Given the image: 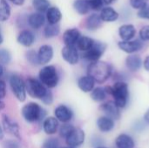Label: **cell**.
Listing matches in <instances>:
<instances>
[{"label":"cell","mask_w":149,"mask_h":148,"mask_svg":"<svg viewBox=\"0 0 149 148\" xmlns=\"http://www.w3.org/2000/svg\"><path fill=\"white\" fill-rule=\"evenodd\" d=\"M112 74V66L104 61H94L87 68V75L91 76L95 82L102 84L106 82Z\"/></svg>","instance_id":"cell-1"},{"label":"cell","mask_w":149,"mask_h":148,"mask_svg":"<svg viewBox=\"0 0 149 148\" xmlns=\"http://www.w3.org/2000/svg\"><path fill=\"white\" fill-rule=\"evenodd\" d=\"M107 93L113 95L114 103L119 108H124L127 106L128 99V86L125 82H116L113 86L105 88Z\"/></svg>","instance_id":"cell-2"},{"label":"cell","mask_w":149,"mask_h":148,"mask_svg":"<svg viewBox=\"0 0 149 148\" xmlns=\"http://www.w3.org/2000/svg\"><path fill=\"white\" fill-rule=\"evenodd\" d=\"M22 116L28 123L39 122L44 120L46 115V112L38 103L30 102L24 105L21 111Z\"/></svg>","instance_id":"cell-3"},{"label":"cell","mask_w":149,"mask_h":148,"mask_svg":"<svg viewBox=\"0 0 149 148\" xmlns=\"http://www.w3.org/2000/svg\"><path fill=\"white\" fill-rule=\"evenodd\" d=\"M39 80L48 88H54L58 83V75L57 69L53 65H46L43 67L38 73Z\"/></svg>","instance_id":"cell-4"},{"label":"cell","mask_w":149,"mask_h":148,"mask_svg":"<svg viewBox=\"0 0 149 148\" xmlns=\"http://www.w3.org/2000/svg\"><path fill=\"white\" fill-rule=\"evenodd\" d=\"M24 83L26 92H28V94L34 99H41L47 92L45 85L40 80H38L34 78L27 79Z\"/></svg>","instance_id":"cell-5"},{"label":"cell","mask_w":149,"mask_h":148,"mask_svg":"<svg viewBox=\"0 0 149 148\" xmlns=\"http://www.w3.org/2000/svg\"><path fill=\"white\" fill-rule=\"evenodd\" d=\"M10 86L17 99L20 102H24L26 99V88L24 81L18 75H12L10 77Z\"/></svg>","instance_id":"cell-6"},{"label":"cell","mask_w":149,"mask_h":148,"mask_svg":"<svg viewBox=\"0 0 149 148\" xmlns=\"http://www.w3.org/2000/svg\"><path fill=\"white\" fill-rule=\"evenodd\" d=\"M2 127L3 129V132H5L6 133L18 140L21 139L20 128H19L18 124L6 114H3L2 117Z\"/></svg>","instance_id":"cell-7"},{"label":"cell","mask_w":149,"mask_h":148,"mask_svg":"<svg viewBox=\"0 0 149 148\" xmlns=\"http://www.w3.org/2000/svg\"><path fill=\"white\" fill-rule=\"evenodd\" d=\"M106 48H107L106 44L95 41L93 45L88 51H85L84 58L89 61H92V62L98 61L101 58L103 53L105 52Z\"/></svg>","instance_id":"cell-8"},{"label":"cell","mask_w":149,"mask_h":148,"mask_svg":"<svg viewBox=\"0 0 149 148\" xmlns=\"http://www.w3.org/2000/svg\"><path fill=\"white\" fill-rule=\"evenodd\" d=\"M85 133L80 128H74V130L65 138L67 146L78 147L81 146L85 141Z\"/></svg>","instance_id":"cell-9"},{"label":"cell","mask_w":149,"mask_h":148,"mask_svg":"<svg viewBox=\"0 0 149 148\" xmlns=\"http://www.w3.org/2000/svg\"><path fill=\"white\" fill-rule=\"evenodd\" d=\"M63 59L70 65H76L79 62V52L74 45H65L61 50Z\"/></svg>","instance_id":"cell-10"},{"label":"cell","mask_w":149,"mask_h":148,"mask_svg":"<svg viewBox=\"0 0 149 148\" xmlns=\"http://www.w3.org/2000/svg\"><path fill=\"white\" fill-rule=\"evenodd\" d=\"M54 115L58 121L62 123H67L72 119L73 113L66 106L60 105L58 107H56V109L54 110Z\"/></svg>","instance_id":"cell-11"},{"label":"cell","mask_w":149,"mask_h":148,"mask_svg":"<svg viewBox=\"0 0 149 148\" xmlns=\"http://www.w3.org/2000/svg\"><path fill=\"white\" fill-rule=\"evenodd\" d=\"M100 110L106 114V116L111 118L112 120H119L120 117V108L113 101H108L101 105Z\"/></svg>","instance_id":"cell-12"},{"label":"cell","mask_w":149,"mask_h":148,"mask_svg":"<svg viewBox=\"0 0 149 148\" xmlns=\"http://www.w3.org/2000/svg\"><path fill=\"white\" fill-rule=\"evenodd\" d=\"M39 65H46L51 62L53 58V48L49 44L40 46L38 51Z\"/></svg>","instance_id":"cell-13"},{"label":"cell","mask_w":149,"mask_h":148,"mask_svg":"<svg viewBox=\"0 0 149 148\" xmlns=\"http://www.w3.org/2000/svg\"><path fill=\"white\" fill-rule=\"evenodd\" d=\"M80 37V31L77 28H71L64 32L63 41L65 45H75Z\"/></svg>","instance_id":"cell-14"},{"label":"cell","mask_w":149,"mask_h":148,"mask_svg":"<svg viewBox=\"0 0 149 148\" xmlns=\"http://www.w3.org/2000/svg\"><path fill=\"white\" fill-rule=\"evenodd\" d=\"M58 120L55 117H47L43 121V130L47 135H53L58 128Z\"/></svg>","instance_id":"cell-15"},{"label":"cell","mask_w":149,"mask_h":148,"mask_svg":"<svg viewBox=\"0 0 149 148\" xmlns=\"http://www.w3.org/2000/svg\"><path fill=\"white\" fill-rule=\"evenodd\" d=\"M120 50H122L123 51L127 52V53H134L138 51H140L142 48V44L141 43H140L139 41H120L118 44Z\"/></svg>","instance_id":"cell-16"},{"label":"cell","mask_w":149,"mask_h":148,"mask_svg":"<svg viewBox=\"0 0 149 148\" xmlns=\"http://www.w3.org/2000/svg\"><path fill=\"white\" fill-rule=\"evenodd\" d=\"M34 41H35V36L33 32L30 30H24L17 36V42L24 47L31 46Z\"/></svg>","instance_id":"cell-17"},{"label":"cell","mask_w":149,"mask_h":148,"mask_svg":"<svg viewBox=\"0 0 149 148\" xmlns=\"http://www.w3.org/2000/svg\"><path fill=\"white\" fill-rule=\"evenodd\" d=\"M45 22V17L41 12H34L31 13L28 17V24L29 25L35 30L40 29Z\"/></svg>","instance_id":"cell-18"},{"label":"cell","mask_w":149,"mask_h":148,"mask_svg":"<svg viewBox=\"0 0 149 148\" xmlns=\"http://www.w3.org/2000/svg\"><path fill=\"white\" fill-rule=\"evenodd\" d=\"M119 34L122 40L128 41L134 38L136 34V30L133 24H123L119 29Z\"/></svg>","instance_id":"cell-19"},{"label":"cell","mask_w":149,"mask_h":148,"mask_svg":"<svg viewBox=\"0 0 149 148\" xmlns=\"http://www.w3.org/2000/svg\"><path fill=\"white\" fill-rule=\"evenodd\" d=\"M94 84H95L94 79L89 75L83 76L79 78L78 80V86L84 92H92L93 89L94 88Z\"/></svg>","instance_id":"cell-20"},{"label":"cell","mask_w":149,"mask_h":148,"mask_svg":"<svg viewBox=\"0 0 149 148\" xmlns=\"http://www.w3.org/2000/svg\"><path fill=\"white\" fill-rule=\"evenodd\" d=\"M61 18L62 13L58 7H49L48 10H46V19L48 21V24H56L61 20Z\"/></svg>","instance_id":"cell-21"},{"label":"cell","mask_w":149,"mask_h":148,"mask_svg":"<svg viewBox=\"0 0 149 148\" xmlns=\"http://www.w3.org/2000/svg\"><path fill=\"white\" fill-rule=\"evenodd\" d=\"M97 126L102 133H108L113 129L114 121L107 116H102L98 119Z\"/></svg>","instance_id":"cell-22"},{"label":"cell","mask_w":149,"mask_h":148,"mask_svg":"<svg viewBox=\"0 0 149 148\" xmlns=\"http://www.w3.org/2000/svg\"><path fill=\"white\" fill-rule=\"evenodd\" d=\"M115 145L117 148H134V141L131 136L123 133L117 137L115 140Z\"/></svg>","instance_id":"cell-23"},{"label":"cell","mask_w":149,"mask_h":148,"mask_svg":"<svg viewBox=\"0 0 149 148\" xmlns=\"http://www.w3.org/2000/svg\"><path fill=\"white\" fill-rule=\"evenodd\" d=\"M100 17L104 22H113L118 19L119 13L112 7H106L101 10Z\"/></svg>","instance_id":"cell-24"},{"label":"cell","mask_w":149,"mask_h":148,"mask_svg":"<svg viewBox=\"0 0 149 148\" xmlns=\"http://www.w3.org/2000/svg\"><path fill=\"white\" fill-rule=\"evenodd\" d=\"M126 64L127 68L131 72H137L141 69L142 65V59L138 55H131L127 58Z\"/></svg>","instance_id":"cell-25"},{"label":"cell","mask_w":149,"mask_h":148,"mask_svg":"<svg viewBox=\"0 0 149 148\" xmlns=\"http://www.w3.org/2000/svg\"><path fill=\"white\" fill-rule=\"evenodd\" d=\"M102 23V19L98 14L90 15L86 20V27L90 31H94L100 27Z\"/></svg>","instance_id":"cell-26"},{"label":"cell","mask_w":149,"mask_h":148,"mask_svg":"<svg viewBox=\"0 0 149 148\" xmlns=\"http://www.w3.org/2000/svg\"><path fill=\"white\" fill-rule=\"evenodd\" d=\"M94 42H95V40H93V38H91L89 37L81 36L76 44H77L79 50H80L82 51H86L93 45Z\"/></svg>","instance_id":"cell-27"},{"label":"cell","mask_w":149,"mask_h":148,"mask_svg":"<svg viewBox=\"0 0 149 148\" xmlns=\"http://www.w3.org/2000/svg\"><path fill=\"white\" fill-rule=\"evenodd\" d=\"M10 17V6L6 0H0V22L7 21Z\"/></svg>","instance_id":"cell-28"},{"label":"cell","mask_w":149,"mask_h":148,"mask_svg":"<svg viewBox=\"0 0 149 148\" xmlns=\"http://www.w3.org/2000/svg\"><path fill=\"white\" fill-rule=\"evenodd\" d=\"M59 32H60V28L58 24H48L45 26V31H44V34L46 38H52L57 37L59 34Z\"/></svg>","instance_id":"cell-29"},{"label":"cell","mask_w":149,"mask_h":148,"mask_svg":"<svg viewBox=\"0 0 149 148\" xmlns=\"http://www.w3.org/2000/svg\"><path fill=\"white\" fill-rule=\"evenodd\" d=\"M73 8L80 15L86 14L90 9L86 0H75L73 3Z\"/></svg>","instance_id":"cell-30"},{"label":"cell","mask_w":149,"mask_h":148,"mask_svg":"<svg viewBox=\"0 0 149 148\" xmlns=\"http://www.w3.org/2000/svg\"><path fill=\"white\" fill-rule=\"evenodd\" d=\"M106 97H107V92H106L105 89H103L101 87L93 88L91 92V98L93 99V100H94L96 102H101V101L105 100Z\"/></svg>","instance_id":"cell-31"},{"label":"cell","mask_w":149,"mask_h":148,"mask_svg":"<svg viewBox=\"0 0 149 148\" xmlns=\"http://www.w3.org/2000/svg\"><path fill=\"white\" fill-rule=\"evenodd\" d=\"M32 5L37 11L43 13L50 7V2L48 0H33Z\"/></svg>","instance_id":"cell-32"},{"label":"cell","mask_w":149,"mask_h":148,"mask_svg":"<svg viewBox=\"0 0 149 148\" xmlns=\"http://www.w3.org/2000/svg\"><path fill=\"white\" fill-rule=\"evenodd\" d=\"M74 126L71 124H69L68 122L67 123H64L61 126H60V129H59V135L60 137L62 138H66L73 130H74Z\"/></svg>","instance_id":"cell-33"},{"label":"cell","mask_w":149,"mask_h":148,"mask_svg":"<svg viewBox=\"0 0 149 148\" xmlns=\"http://www.w3.org/2000/svg\"><path fill=\"white\" fill-rule=\"evenodd\" d=\"M11 60V54L8 50L0 49V64L8 65Z\"/></svg>","instance_id":"cell-34"},{"label":"cell","mask_w":149,"mask_h":148,"mask_svg":"<svg viewBox=\"0 0 149 148\" xmlns=\"http://www.w3.org/2000/svg\"><path fill=\"white\" fill-rule=\"evenodd\" d=\"M26 58L28 60V62L33 65H39V61H38V53L33 51V50H31V51H28L26 52Z\"/></svg>","instance_id":"cell-35"},{"label":"cell","mask_w":149,"mask_h":148,"mask_svg":"<svg viewBox=\"0 0 149 148\" xmlns=\"http://www.w3.org/2000/svg\"><path fill=\"white\" fill-rule=\"evenodd\" d=\"M41 148H60L59 141L56 138H48L42 145Z\"/></svg>","instance_id":"cell-36"},{"label":"cell","mask_w":149,"mask_h":148,"mask_svg":"<svg viewBox=\"0 0 149 148\" xmlns=\"http://www.w3.org/2000/svg\"><path fill=\"white\" fill-rule=\"evenodd\" d=\"M89 8L94 10H100L103 6V0H86Z\"/></svg>","instance_id":"cell-37"},{"label":"cell","mask_w":149,"mask_h":148,"mask_svg":"<svg viewBox=\"0 0 149 148\" xmlns=\"http://www.w3.org/2000/svg\"><path fill=\"white\" fill-rule=\"evenodd\" d=\"M148 0H130V4L134 9L140 10L148 4Z\"/></svg>","instance_id":"cell-38"},{"label":"cell","mask_w":149,"mask_h":148,"mask_svg":"<svg viewBox=\"0 0 149 148\" xmlns=\"http://www.w3.org/2000/svg\"><path fill=\"white\" fill-rule=\"evenodd\" d=\"M45 105H52V102H53V95H52V92L49 90H47V92L45 93V95L40 99Z\"/></svg>","instance_id":"cell-39"},{"label":"cell","mask_w":149,"mask_h":148,"mask_svg":"<svg viewBox=\"0 0 149 148\" xmlns=\"http://www.w3.org/2000/svg\"><path fill=\"white\" fill-rule=\"evenodd\" d=\"M138 17L143 19H149V6L147 4L143 8L140 9L138 11Z\"/></svg>","instance_id":"cell-40"},{"label":"cell","mask_w":149,"mask_h":148,"mask_svg":"<svg viewBox=\"0 0 149 148\" xmlns=\"http://www.w3.org/2000/svg\"><path fill=\"white\" fill-rule=\"evenodd\" d=\"M141 38L144 41H149V25L143 26L140 31Z\"/></svg>","instance_id":"cell-41"},{"label":"cell","mask_w":149,"mask_h":148,"mask_svg":"<svg viewBox=\"0 0 149 148\" xmlns=\"http://www.w3.org/2000/svg\"><path fill=\"white\" fill-rule=\"evenodd\" d=\"M3 148H20V147L17 141L10 140H7L6 142H4Z\"/></svg>","instance_id":"cell-42"},{"label":"cell","mask_w":149,"mask_h":148,"mask_svg":"<svg viewBox=\"0 0 149 148\" xmlns=\"http://www.w3.org/2000/svg\"><path fill=\"white\" fill-rule=\"evenodd\" d=\"M6 95V84L3 80L0 79V99H3Z\"/></svg>","instance_id":"cell-43"},{"label":"cell","mask_w":149,"mask_h":148,"mask_svg":"<svg viewBox=\"0 0 149 148\" xmlns=\"http://www.w3.org/2000/svg\"><path fill=\"white\" fill-rule=\"evenodd\" d=\"M12 3H14L15 5L17 6H21L24 3V0H10Z\"/></svg>","instance_id":"cell-44"},{"label":"cell","mask_w":149,"mask_h":148,"mask_svg":"<svg viewBox=\"0 0 149 148\" xmlns=\"http://www.w3.org/2000/svg\"><path fill=\"white\" fill-rule=\"evenodd\" d=\"M143 65H144V68H145L147 71H148L149 72V56H148V57L145 58Z\"/></svg>","instance_id":"cell-45"},{"label":"cell","mask_w":149,"mask_h":148,"mask_svg":"<svg viewBox=\"0 0 149 148\" xmlns=\"http://www.w3.org/2000/svg\"><path fill=\"white\" fill-rule=\"evenodd\" d=\"M144 120H145V121H146L147 123H148L149 124V109L146 112V113H145V115H144Z\"/></svg>","instance_id":"cell-46"},{"label":"cell","mask_w":149,"mask_h":148,"mask_svg":"<svg viewBox=\"0 0 149 148\" xmlns=\"http://www.w3.org/2000/svg\"><path fill=\"white\" fill-rule=\"evenodd\" d=\"M3 136H4V132H3V127H2L1 125H0V140H2L3 139Z\"/></svg>","instance_id":"cell-47"},{"label":"cell","mask_w":149,"mask_h":148,"mask_svg":"<svg viewBox=\"0 0 149 148\" xmlns=\"http://www.w3.org/2000/svg\"><path fill=\"white\" fill-rule=\"evenodd\" d=\"M116 0H103V3H106V4H111L113 3V2H115Z\"/></svg>","instance_id":"cell-48"},{"label":"cell","mask_w":149,"mask_h":148,"mask_svg":"<svg viewBox=\"0 0 149 148\" xmlns=\"http://www.w3.org/2000/svg\"><path fill=\"white\" fill-rule=\"evenodd\" d=\"M4 106H5V105H4V103L3 102V101H1V99H0V112L4 108Z\"/></svg>","instance_id":"cell-49"},{"label":"cell","mask_w":149,"mask_h":148,"mask_svg":"<svg viewBox=\"0 0 149 148\" xmlns=\"http://www.w3.org/2000/svg\"><path fill=\"white\" fill-rule=\"evenodd\" d=\"M3 65L0 64V78L3 76Z\"/></svg>","instance_id":"cell-50"},{"label":"cell","mask_w":149,"mask_h":148,"mask_svg":"<svg viewBox=\"0 0 149 148\" xmlns=\"http://www.w3.org/2000/svg\"><path fill=\"white\" fill-rule=\"evenodd\" d=\"M3 36H2V33H1V31H0V44L3 43Z\"/></svg>","instance_id":"cell-51"},{"label":"cell","mask_w":149,"mask_h":148,"mask_svg":"<svg viewBox=\"0 0 149 148\" xmlns=\"http://www.w3.org/2000/svg\"><path fill=\"white\" fill-rule=\"evenodd\" d=\"M60 148H77V147H70V146H67V147H60Z\"/></svg>","instance_id":"cell-52"},{"label":"cell","mask_w":149,"mask_h":148,"mask_svg":"<svg viewBox=\"0 0 149 148\" xmlns=\"http://www.w3.org/2000/svg\"><path fill=\"white\" fill-rule=\"evenodd\" d=\"M96 148H107V147H101V146H100V147H96Z\"/></svg>","instance_id":"cell-53"}]
</instances>
